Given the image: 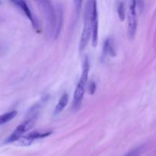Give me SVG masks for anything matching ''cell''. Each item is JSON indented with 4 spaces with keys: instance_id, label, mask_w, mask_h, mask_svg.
Returning <instances> with one entry per match:
<instances>
[{
    "instance_id": "obj_10",
    "label": "cell",
    "mask_w": 156,
    "mask_h": 156,
    "mask_svg": "<svg viewBox=\"0 0 156 156\" xmlns=\"http://www.w3.org/2000/svg\"><path fill=\"white\" fill-rule=\"evenodd\" d=\"M50 134V133H39V132H34L31 133L28 136L24 137V139H27L28 140H35L37 139H41V138H44V137L47 136Z\"/></svg>"
},
{
    "instance_id": "obj_2",
    "label": "cell",
    "mask_w": 156,
    "mask_h": 156,
    "mask_svg": "<svg viewBox=\"0 0 156 156\" xmlns=\"http://www.w3.org/2000/svg\"><path fill=\"white\" fill-rule=\"evenodd\" d=\"M86 12L84 15V29H83L82 35H81L80 43V50H83L85 49L88 44L90 38V32L91 31V2H87V7H86Z\"/></svg>"
},
{
    "instance_id": "obj_4",
    "label": "cell",
    "mask_w": 156,
    "mask_h": 156,
    "mask_svg": "<svg viewBox=\"0 0 156 156\" xmlns=\"http://www.w3.org/2000/svg\"><path fill=\"white\" fill-rule=\"evenodd\" d=\"M91 31H92V41L93 46L97 44L98 38V14L96 8V2H91Z\"/></svg>"
},
{
    "instance_id": "obj_1",
    "label": "cell",
    "mask_w": 156,
    "mask_h": 156,
    "mask_svg": "<svg viewBox=\"0 0 156 156\" xmlns=\"http://www.w3.org/2000/svg\"><path fill=\"white\" fill-rule=\"evenodd\" d=\"M89 68H90V66H89L88 59L86 58L85 61L84 62V66H83L82 76H81L79 83L76 85V88L74 91V95H73V107L74 109H77L79 108L81 104V101L83 100V98H84V88H85L87 78H88Z\"/></svg>"
},
{
    "instance_id": "obj_9",
    "label": "cell",
    "mask_w": 156,
    "mask_h": 156,
    "mask_svg": "<svg viewBox=\"0 0 156 156\" xmlns=\"http://www.w3.org/2000/svg\"><path fill=\"white\" fill-rule=\"evenodd\" d=\"M17 114H18V112L16 111H12L0 115V125L4 124V123H6L7 122L12 120L17 115Z\"/></svg>"
},
{
    "instance_id": "obj_3",
    "label": "cell",
    "mask_w": 156,
    "mask_h": 156,
    "mask_svg": "<svg viewBox=\"0 0 156 156\" xmlns=\"http://www.w3.org/2000/svg\"><path fill=\"white\" fill-rule=\"evenodd\" d=\"M33 124V119H29V120H25L24 122H23V123H21V124L15 129V131L9 136V138L6 139L5 143H12V142H15L16 141V140H19V139L22 136V135L24 133L27 132L28 130H29V129L32 127Z\"/></svg>"
},
{
    "instance_id": "obj_5",
    "label": "cell",
    "mask_w": 156,
    "mask_h": 156,
    "mask_svg": "<svg viewBox=\"0 0 156 156\" xmlns=\"http://www.w3.org/2000/svg\"><path fill=\"white\" fill-rule=\"evenodd\" d=\"M128 34L131 37L135 35L137 26V17H136V2H131L128 14Z\"/></svg>"
},
{
    "instance_id": "obj_8",
    "label": "cell",
    "mask_w": 156,
    "mask_h": 156,
    "mask_svg": "<svg viewBox=\"0 0 156 156\" xmlns=\"http://www.w3.org/2000/svg\"><path fill=\"white\" fill-rule=\"evenodd\" d=\"M67 102H68V95L67 94H64L60 99L59 102L57 105L56 108H55V114H58L61 113L64 110V108L67 106Z\"/></svg>"
},
{
    "instance_id": "obj_7",
    "label": "cell",
    "mask_w": 156,
    "mask_h": 156,
    "mask_svg": "<svg viewBox=\"0 0 156 156\" xmlns=\"http://www.w3.org/2000/svg\"><path fill=\"white\" fill-rule=\"evenodd\" d=\"M13 2L15 3V4L18 7H19L20 9H21V10L23 11V12H24V14L27 15L28 18L29 19L32 21V24H35V22H34V20H33V17H32V12H31L30 9L28 8V5L26 4L25 2H24V1H14Z\"/></svg>"
},
{
    "instance_id": "obj_11",
    "label": "cell",
    "mask_w": 156,
    "mask_h": 156,
    "mask_svg": "<svg viewBox=\"0 0 156 156\" xmlns=\"http://www.w3.org/2000/svg\"><path fill=\"white\" fill-rule=\"evenodd\" d=\"M144 150V146H139V147L136 148V149H132L130 152H128V153L124 156H140L141 154L142 153Z\"/></svg>"
},
{
    "instance_id": "obj_6",
    "label": "cell",
    "mask_w": 156,
    "mask_h": 156,
    "mask_svg": "<svg viewBox=\"0 0 156 156\" xmlns=\"http://www.w3.org/2000/svg\"><path fill=\"white\" fill-rule=\"evenodd\" d=\"M116 53H115V48L114 45H113V41L112 38H108L106 41H105L103 47V56H115Z\"/></svg>"
},
{
    "instance_id": "obj_12",
    "label": "cell",
    "mask_w": 156,
    "mask_h": 156,
    "mask_svg": "<svg viewBox=\"0 0 156 156\" xmlns=\"http://www.w3.org/2000/svg\"><path fill=\"white\" fill-rule=\"evenodd\" d=\"M118 14H119V17L120 18V20L123 21L124 18H125V9H124L123 3L122 2H119L118 5Z\"/></svg>"
}]
</instances>
